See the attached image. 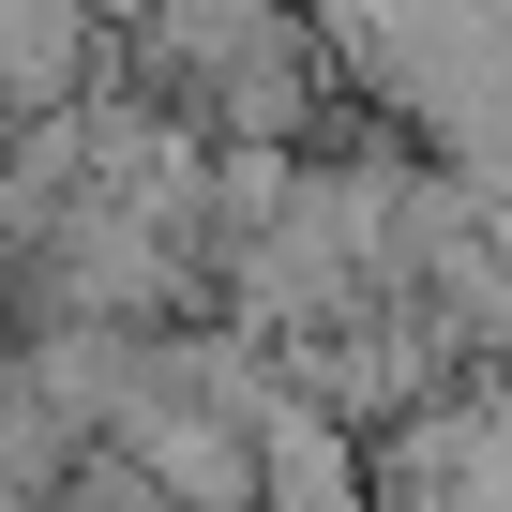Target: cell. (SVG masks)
Instances as JSON below:
<instances>
[{
	"label": "cell",
	"mask_w": 512,
	"mask_h": 512,
	"mask_svg": "<svg viewBox=\"0 0 512 512\" xmlns=\"http://www.w3.org/2000/svg\"><path fill=\"white\" fill-rule=\"evenodd\" d=\"M272 512H347V437L272 422Z\"/></svg>",
	"instance_id": "6da1fadb"
}]
</instances>
